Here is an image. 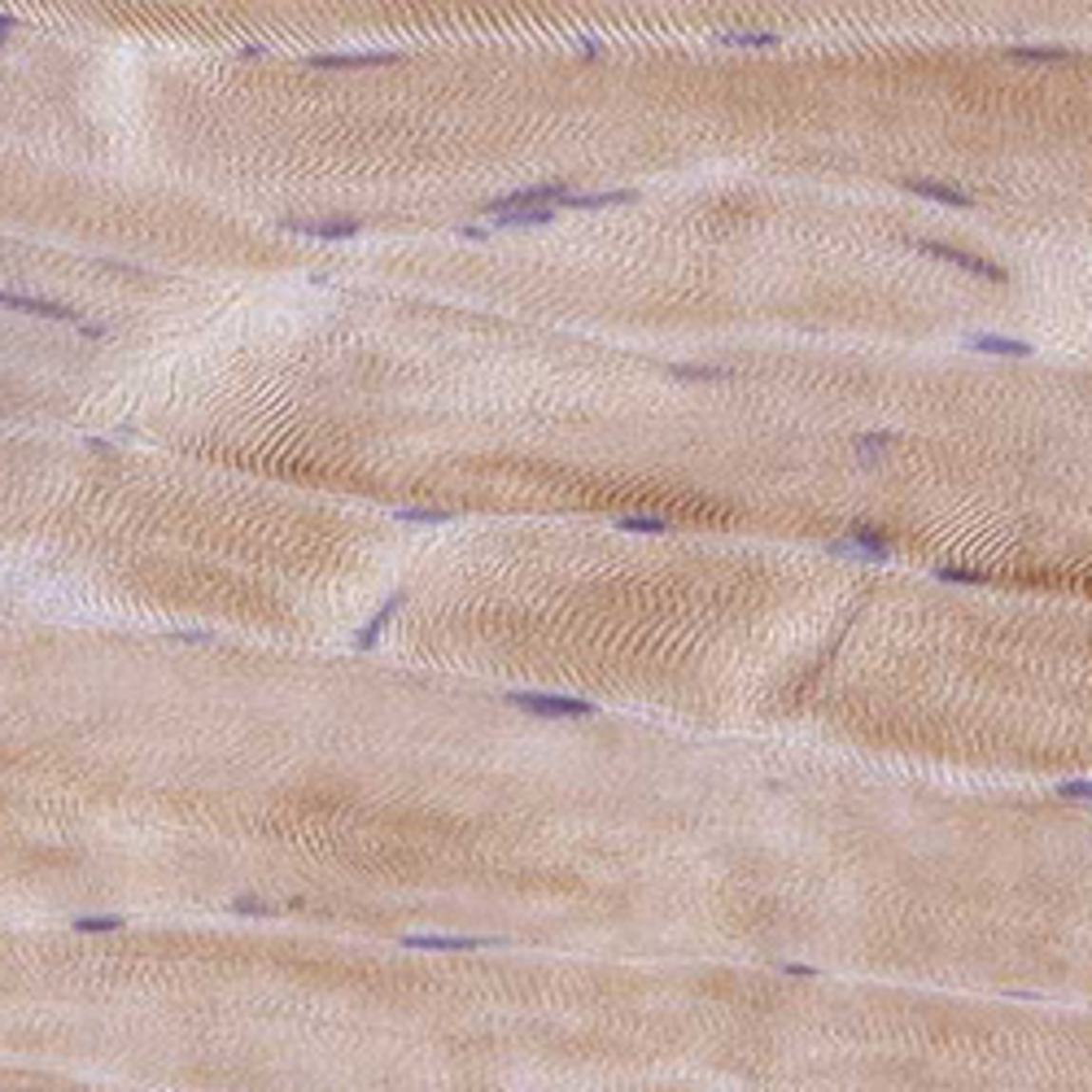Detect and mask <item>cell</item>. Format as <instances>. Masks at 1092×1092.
Returning <instances> with one entry per match:
<instances>
[{"label": "cell", "mask_w": 1092, "mask_h": 1092, "mask_svg": "<svg viewBox=\"0 0 1092 1092\" xmlns=\"http://www.w3.org/2000/svg\"><path fill=\"white\" fill-rule=\"evenodd\" d=\"M511 708H525L533 717H595V703L577 695H542V691H511Z\"/></svg>", "instance_id": "1"}, {"label": "cell", "mask_w": 1092, "mask_h": 1092, "mask_svg": "<svg viewBox=\"0 0 1092 1092\" xmlns=\"http://www.w3.org/2000/svg\"><path fill=\"white\" fill-rule=\"evenodd\" d=\"M913 249H922V254H935V259H944V262H952V267L970 271V276H979V280H992V284H1006V280H1009L1006 267H996V262H987V259H974V254H966V249H952V245H944V240H913Z\"/></svg>", "instance_id": "2"}, {"label": "cell", "mask_w": 1092, "mask_h": 1092, "mask_svg": "<svg viewBox=\"0 0 1092 1092\" xmlns=\"http://www.w3.org/2000/svg\"><path fill=\"white\" fill-rule=\"evenodd\" d=\"M568 197V184H533V188H516L508 197H494L481 206V215H508V210H533V206H546V201H560Z\"/></svg>", "instance_id": "3"}, {"label": "cell", "mask_w": 1092, "mask_h": 1092, "mask_svg": "<svg viewBox=\"0 0 1092 1092\" xmlns=\"http://www.w3.org/2000/svg\"><path fill=\"white\" fill-rule=\"evenodd\" d=\"M0 302L13 306V311H31V315H44V319H57V324H75V328H84L87 336H101V328H97V324H87V319L75 311V306L44 302V297H22V293H10V289L0 293Z\"/></svg>", "instance_id": "4"}, {"label": "cell", "mask_w": 1092, "mask_h": 1092, "mask_svg": "<svg viewBox=\"0 0 1092 1092\" xmlns=\"http://www.w3.org/2000/svg\"><path fill=\"white\" fill-rule=\"evenodd\" d=\"M284 232H302V237H324V240H350L358 237V219H280Z\"/></svg>", "instance_id": "5"}, {"label": "cell", "mask_w": 1092, "mask_h": 1092, "mask_svg": "<svg viewBox=\"0 0 1092 1092\" xmlns=\"http://www.w3.org/2000/svg\"><path fill=\"white\" fill-rule=\"evenodd\" d=\"M402 944L429 952H476V948H498L503 940H486V935H407Z\"/></svg>", "instance_id": "6"}, {"label": "cell", "mask_w": 1092, "mask_h": 1092, "mask_svg": "<svg viewBox=\"0 0 1092 1092\" xmlns=\"http://www.w3.org/2000/svg\"><path fill=\"white\" fill-rule=\"evenodd\" d=\"M966 346L979 350V354H996V358H1031L1036 354L1027 341H1014V336H1001V333H970Z\"/></svg>", "instance_id": "7"}, {"label": "cell", "mask_w": 1092, "mask_h": 1092, "mask_svg": "<svg viewBox=\"0 0 1092 1092\" xmlns=\"http://www.w3.org/2000/svg\"><path fill=\"white\" fill-rule=\"evenodd\" d=\"M900 188L913 197H930V201H944V206H974V197L962 193V188H952V184H935V180H900Z\"/></svg>", "instance_id": "8"}, {"label": "cell", "mask_w": 1092, "mask_h": 1092, "mask_svg": "<svg viewBox=\"0 0 1092 1092\" xmlns=\"http://www.w3.org/2000/svg\"><path fill=\"white\" fill-rule=\"evenodd\" d=\"M634 201H639V193H634V188H607V193H568V197H564V206H573V210L634 206Z\"/></svg>", "instance_id": "9"}, {"label": "cell", "mask_w": 1092, "mask_h": 1092, "mask_svg": "<svg viewBox=\"0 0 1092 1092\" xmlns=\"http://www.w3.org/2000/svg\"><path fill=\"white\" fill-rule=\"evenodd\" d=\"M398 53H319L311 57L315 70H346V66H393Z\"/></svg>", "instance_id": "10"}, {"label": "cell", "mask_w": 1092, "mask_h": 1092, "mask_svg": "<svg viewBox=\"0 0 1092 1092\" xmlns=\"http://www.w3.org/2000/svg\"><path fill=\"white\" fill-rule=\"evenodd\" d=\"M402 599H407V595H402V590H398V595H393V599H385V603H380V612H376V617H372L368 625L358 629V639H354V647H358V651L376 647L380 629H385V625H390V621H393V612H398V607H402Z\"/></svg>", "instance_id": "11"}, {"label": "cell", "mask_w": 1092, "mask_h": 1092, "mask_svg": "<svg viewBox=\"0 0 1092 1092\" xmlns=\"http://www.w3.org/2000/svg\"><path fill=\"white\" fill-rule=\"evenodd\" d=\"M896 442L891 433H856L853 437V450H856V459H861V468H878V459L887 454V446Z\"/></svg>", "instance_id": "12"}, {"label": "cell", "mask_w": 1092, "mask_h": 1092, "mask_svg": "<svg viewBox=\"0 0 1092 1092\" xmlns=\"http://www.w3.org/2000/svg\"><path fill=\"white\" fill-rule=\"evenodd\" d=\"M713 40L725 44V48H774L782 35L778 31H717Z\"/></svg>", "instance_id": "13"}, {"label": "cell", "mask_w": 1092, "mask_h": 1092, "mask_svg": "<svg viewBox=\"0 0 1092 1092\" xmlns=\"http://www.w3.org/2000/svg\"><path fill=\"white\" fill-rule=\"evenodd\" d=\"M1009 57L1014 62H1075V48H1049V44H1018V48H1009Z\"/></svg>", "instance_id": "14"}, {"label": "cell", "mask_w": 1092, "mask_h": 1092, "mask_svg": "<svg viewBox=\"0 0 1092 1092\" xmlns=\"http://www.w3.org/2000/svg\"><path fill=\"white\" fill-rule=\"evenodd\" d=\"M831 551L844 555V560H861V564H887V560H891V551H870V546H861V542H853V538H834Z\"/></svg>", "instance_id": "15"}, {"label": "cell", "mask_w": 1092, "mask_h": 1092, "mask_svg": "<svg viewBox=\"0 0 1092 1092\" xmlns=\"http://www.w3.org/2000/svg\"><path fill=\"white\" fill-rule=\"evenodd\" d=\"M498 227H538V223H551L555 210L551 206H533V210H508V215H494Z\"/></svg>", "instance_id": "16"}, {"label": "cell", "mask_w": 1092, "mask_h": 1092, "mask_svg": "<svg viewBox=\"0 0 1092 1092\" xmlns=\"http://www.w3.org/2000/svg\"><path fill=\"white\" fill-rule=\"evenodd\" d=\"M393 520H402V525H446V520H454V511H442V508H398V511H393Z\"/></svg>", "instance_id": "17"}, {"label": "cell", "mask_w": 1092, "mask_h": 1092, "mask_svg": "<svg viewBox=\"0 0 1092 1092\" xmlns=\"http://www.w3.org/2000/svg\"><path fill=\"white\" fill-rule=\"evenodd\" d=\"M617 529H625V533H669L673 520H664V516H617Z\"/></svg>", "instance_id": "18"}, {"label": "cell", "mask_w": 1092, "mask_h": 1092, "mask_svg": "<svg viewBox=\"0 0 1092 1092\" xmlns=\"http://www.w3.org/2000/svg\"><path fill=\"white\" fill-rule=\"evenodd\" d=\"M127 922L119 918V913H84V918H75V930L79 935H97V930H123Z\"/></svg>", "instance_id": "19"}, {"label": "cell", "mask_w": 1092, "mask_h": 1092, "mask_svg": "<svg viewBox=\"0 0 1092 1092\" xmlns=\"http://www.w3.org/2000/svg\"><path fill=\"white\" fill-rule=\"evenodd\" d=\"M844 538H853V542H861V546H870V551H887V533L883 529H874V525H848V533Z\"/></svg>", "instance_id": "20"}, {"label": "cell", "mask_w": 1092, "mask_h": 1092, "mask_svg": "<svg viewBox=\"0 0 1092 1092\" xmlns=\"http://www.w3.org/2000/svg\"><path fill=\"white\" fill-rule=\"evenodd\" d=\"M232 909H237V913H254V918H271V913H280L284 905H271V900H262V896H237Z\"/></svg>", "instance_id": "21"}, {"label": "cell", "mask_w": 1092, "mask_h": 1092, "mask_svg": "<svg viewBox=\"0 0 1092 1092\" xmlns=\"http://www.w3.org/2000/svg\"><path fill=\"white\" fill-rule=\"evenodd\" d=\"M935 577H940V582H957V585H984L987 582L984 573H974V568H952V564L935 568Z\"/></svg>", "instance_id": "22"}, {"label": "cell", "mask_w": 1092, "mask_h": 1092, "mask_svg": "<svg viewBox=\"0 0 1092 1092\" xmlns=\"http://www.w3.org/2000/svg\"><path fill=\"white\" fill-rule=\"evenodd\" d=\"M673 376H678V380H730L735 372H730V368H681V363H678Z\"/></svg>", "instance_id": "23"}, {"label": "cell", "mask_w": 1092, "mask_h": 1092, "mask_svg": "<svg viewBox=\"0 0 1092 1092\" xmlns=\"http://www.w3.org/2000/svg\"><path fill=\"white\" fill-rule=\"evenodd\" d=\"M1062 800H1092V782H1058Z\"/></svg>", "instance_id": "24"}]
</instances>
